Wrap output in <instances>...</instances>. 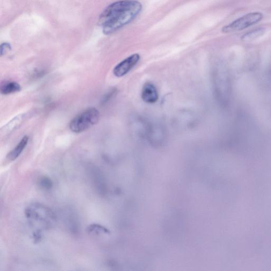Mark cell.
I'll use <instances>...</instances> for the list:
<instances>
[{"instance_id": "5", "label": "cell", "mask_w": 271, "mask_h": 271, "mask_svg": "<svg viewBox=\"0 0 271 271\" xmlns=\"http://www.w3.org/2000/svg\"><path fill=\"white\" fill-rule=\"evenodd\" d=\"M142 98L146 103H155L158 99V94L155 86L151 83H146L143 87Z\"/></svg>"}, {"instance_id": "2", "label": "cell", "mask_w": 271, "mask_h": 271, "mask_svg": "<svg viewBox=\"0 0 271 271\" xmlns=\"http://www.w3.org/2000/svg\"><path fill=\"white\" fill-rule=\"evenodd\" d=\"M100 118V113L95 108H90L77 115L70 123L73 133H80L96 124Z\"/></svg>"}, {"instance_id": "6", "label": "cell", "mask_w": 271, "mask_h": 271, "mask_svg": "<svg viewBox=\"0 0 271 271\" xmlns=\"http://www.w3.org/2000/svg\"><path fill=\"white\" fill-rule=\"evenodd\" d=\"M25 114L19 115L5 124L1 130V134L6 135L11 133L13 130L18 128L25 118Z\"/></svg>"}, {"instance_id": "8", "label": "cell", "mask_w": 271, "mask_h": 271, "mask_svg": "<svg viewBox=\"0 0 271 271\" xmlns=\"http://www.w3.org/2000/svg\"><path fill=\"white\" fill-rule=\"evenodd\" d=\"M265 32V28L261 27L255 29L244 34L241 37V39L245 42L251 41L260 38Z\"/></svg>"}, {"instance_id": "11", "label": "cell", "mask_w": 271, "mask_h": 271, "mask_svg": "<svg viewBox=\"0 0 271 271\" xmlns=\"http://www.w3.org/2000/svg\"><path fill=\"white\" fill-rule=\"evenodd\" d=\"M11 49V46L8 43H3L1 45V56L6 54Z\"/></svg>"}, {"instance_id": "3", "label": "cell", "mask_w": 271, "mask_h": 271, "mask_svg": "<svg viewBox=\"0 0 271 271\" xmlns=\"http://www.w3.org/2000/svg\"><path fill=\"white\" fill-rule=\"evenodd\" d=\"M263 18L261 12L248 13L245 15L234 20L231 24L224 26L222 29L223 33H231L239 32L259 23Z\"/></svg>"}, {"instance_id": "4", "label": "cell", "mask_w": 271, "mask_h": 271, "mask_svg": "<svg viewBox=\"0 0 271 271\" xmlns=\"http://www.w3.org/2000/svg\"><path fill=\"white\" fill-rule=\"evenodd\" d=\"M140 60L138 54L131 55L117 65L114 70V75L118 77L125 76Z\"/></svg>"}, {"instance_id": "7", "label": "cell", "mask_w": 271, "mask_h": 271, "mask_svg": "<svg viewBox=\"0 0 271 271\" xmlns=\"http://www.w3.org/2000/svg\"><path fill=\"white\" fill-rule=\"evenodd\" d=\"M29 137L25 136L22 139L16 147L12 150L7 155V158L10 161L16 160L25 150L28 144Z\"/></svg>"}, {"instance_id": "10", "label": "cell", "mask_w": 271, "mask_h": 271, "mask_svg": "<svg viewBox=\"0 0 271 271\" xmlns=\"http://www.w3.org/2000/svg\"><path fill=\"white\" fill-rule=\"evenodd\" d=\"M40 185L43 188L50 189L53 186L52 181L46 177L42 178L39 182Z\"/></svg>"}, {"instance_id": "9", "label": "cell", "mask_w": 271, "mask_h": 271, "mask_svg": "<svg viewBox=\"0 0 271 271\" xmlns=\"http://www.w3.org/2000/svg\"><path fill=\"white\" fill-rule=\"evenodd\" d=\"M20 90V85L18 83L13 81L4 82L1 87V93L4 95L17 92Z\"/></svg>"}, {"instance_id": "1", "label": "cell", "mask_w": 271, "mask_h": 271, "mask_svg": "<svg viewBox=\"0 0 271 271\" xmlns=\"http://www.w3.org/2000/svg\"><path fill=\"white\" fill-rule=\"evenodd\" d=\"M136 0H121L109 5L101 13L98 21L105 35L119 30L134 20L142 10Z\"/></svg>"}]
</instances>
